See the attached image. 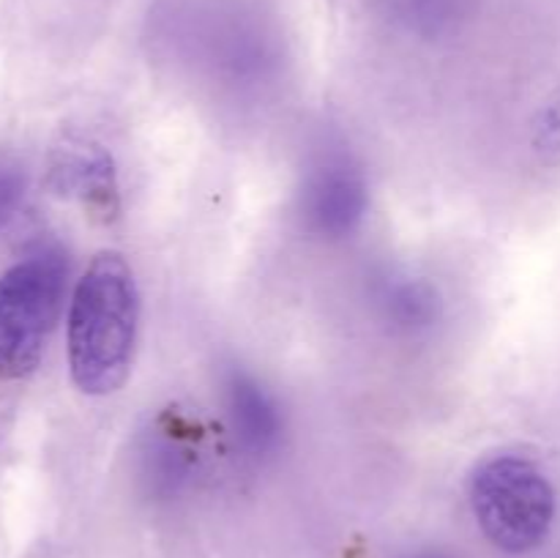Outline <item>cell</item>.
<instances>
[{"label":"cell","mask_w":560,"mask_h":558,"mask_svg":"<svg viewBox=\"0 0 560 558\" xmlns=\"http://www.w3.org/2000/svg\"><path fill=\"white\" fill-rule=\"evenodd\" d=\"M140 323L135 271L118 252H102L77 282L69 312V367L77 388L93 397L124 386Z\"/></svg>","instance_id":"obj_1"},{"label":"cell","mask_w":560,"mask_h":558,"mask_svg":"<svg viewBox=\"0 0 560 558\" xmlns=\"http://www.w3.org/2000/svg\"><path fill=\"white\" fill-rule=\"evenodd\" d=\"M468 496L479 528L503 553L536 550L556 523V487L525 454L481 460L470 474Z\"/></svg>","instance_id":"obj_2"},{"label":"cell","mask_w":560,"mask_h":558,"mask_svg":"<svg viewBox=\"0 0 560 558\" xmlns=\"http://www.w3.org/2000/svg\"><path fill=\"white\" fill-rule=\"evenodd\" d=\"M66 257L38 249L0 274V377L20 381L42 361L66 290Z\"/></svg>","instance_id":"obj_3"},{"label":"cell","mask_w":560,"mask_h":558,"mask_svg":"<svg viewBox=\"0 0 560 558\" xmlns=\"http://www.w3.org/2000/svg\"><path fill=\"white\" fill-rule=\"evenodd\" d=\"M364 175L353 164L323 162L306 178L304 195H301V211L312 233L323 239H345L361 224L366 213Z\"/></svg>","instance_id":"obj_4"},{"label":"cell","mask_w":560,"mask_h":558,"mask_svg":"<svg viewBox=\"0 0 560 558\" xmlns=\"http://www.w3.org/2000/svg\"><path fill=\"white\" fill-rule=\"evenodd\" d=\"M224 394H228L230 425H233L241 446L252 457H262L271 452L282 432V419H279L277 405L268 397L266 388L246 372H230Z\"/></svg>","instance_id":"obj_5"},{"label":"cell","mask_w":560,"mask_h":558,"mask_svg":"<svg viewBox=\"0 0 560 558\" xmlns=\"http://www.w3.org/2000/svg\"><path fill=\"white\" fill-rule=\"evenodd\" d=\"M60 175H63L66 189H74L96 217H115V211H118V181H115L113 159L107 151L91 148V151L69 156Z\"/></svg>","instance_id":"obj_6"},{"label":"cell","mask_w":560,"mask_h":558,"mask_svg":"<svg viewBox=\"0 0 560 558\" xmlns=\"http://www.w3.org/2000/svg\"><path fill=\"white\" fill-rule=\"evenodd\" d=\"M435 312L438 299L424 282H402L386 293V315L402 328L430 326Z\"/></svg>","instance_id":"obj_7"},{"label":"cell","mask_w":560,"mask_h":558,"mask_svg":"<svg viewBox=\"0 0 560 558\" xmlns=\"http://www.w3.org/2000/svg\"><path fill=\"white\" fill-rule=\"evenodd\" d=\"M25 200V175L20 167L0 164V230L16 217Z\"/></svg>","instance_id":"obj_8"},{"label":"cell","mask_w":560,"mask_h":558,"mask_svg":"<svg viewBox=\"0 0 560 558\" xmlns=\"http://www.w3.org/2000/svg\"><path fill=\"white\" fill-rule=\"evenodd\" d=\"M416 558H441V556H435V553H421V556H416Z\"/></svg>","instance_id":"obj_9"}]
</instances>
